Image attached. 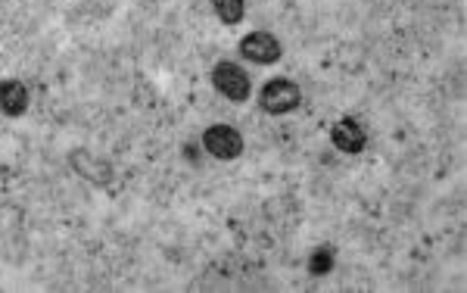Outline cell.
Segmentation results:
<instances>
[{"instance_id": "8", "label": "cell", "mask_w": 467, "mask_h": 293, "mask_svg": "<svg viewBox=\"0 0 467 293\" xmlns=\"http://www.w3.org/2000/svg\"><path fill=\"white\" fill-rule=\"evenodd\" d=\"M330 268H334V250H330V246H318V250L312 253V259H308V275L324 277V275H330Z\"/></svg>"}, {"instance_id": "6", "label": "cell", "mask_w": 467, "mask_h": 293, "mask_svg": "<svg viewBox=\"0 0 467 293\" xmlns=\"http://www.w3.org/2000/svg\"><path fill=\"white\" fill-rule=\"evenodd\" d=\"M28 103H32V91H28L22 81L16 78L0 81V112H4V116L19 119L22 112L28 110Z\"/></svg>"}, {"instance_id": "3", "label": "cell", "mask_w": 467, "mask_h": 293, "mask_svg": "<svg viewBox=\"0 0 467 293\" xmlns=\"http://www.w3.org/2000/svg\"><path fill=\"white\" fill-rule=\"evenodd\" d=\"M202 147L215 160H237L244 153V134L234 129V125H209L202 131Z\"/></svg>"}, {"instance_id": "5", "label": "cell", "mask_w": 467, "mask_h": 293, "mask_svg": "<svg viewBox=\"0 0 467 293\" xmlns=\"http://www.w3.org/2000/svg\"><path fill=\"white\" fill-rule=\"evenodd\" d=\"M330 144L340 150V153L356 156L368 147V134L358 125V119L346 116V119H340V122H334V129H330Z\"/></svg>"}, {"instance_id": "2", "label": "cell", "mask_w": 467, "mask_h": 293, "mask_svg": "<svg viewBox=\"0 0 467 293\" xmlns=\"http://www.w3.org/2000/svg\"><path fill=\"white\" fill-rule=\"evenodd\" d=\"M213 88L224 97V100H231V103H246V100H250V94H253L250 75L240 69L237 63H231V59H222V63H215Z\"/></svg>"}, {"instance_id": "7", "label": "cell", "mask_w": 467, "mask_h": 293, "mask_svg": "<svg viewBox=\"0 0 467 293\" xmlns=\"http://www.w3.org/2000/svg\"><path fill=\"white\" fill-rule=\"evenodd\" d=\"M213 10L224 26H237L246 16V0H213Z\"/></svg>"}, {"instance_id": "4", "label": "cell", "mask_w": 467, "mask_h": 293, "mask_svg": "<svg viewBox=\"0 0 467 293\" xmlns=\"http://www.w3.org/2000/svg\"><path fill=\"white\" fill-rule=\"evenodd\" d=\"M240 54L255 66H271L284 57V44L271 32H250L240 37Z\"/></svg>"}, {"instance_id": "1", "label": "cell", "mask_w": 467, "mask_h": 293, "mask_svg": "<svg viewBox=\"0 0 467 293\" xmlns=\"http://www.w3.org/2000/svg\"><path fill=\"white\" fill-rule=\"evenodd\" d=\"M299 103H303V91L290 78H271L259 91V107L268 116H287V112L299 110Z\"/></svg>"}]
</instances>
